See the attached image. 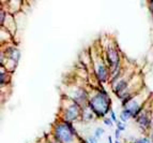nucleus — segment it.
Segmentation results:
<instances>
[{"label":"nucleus","mask_w":153,"mask_h":143,"mask_svg":"<svg viewBox=\"0 0 153 143\" xmlns=\"http://www.w3.org/2000/svg\"><path fill=\"white\" fill-rule=\"evenodd\" d=\"M110 108V98L105 92L99 93L90 100V109L93 113L99 116H104L107 114Z\"/></svg>","instance_id":"nucleus-1"},{"label":"nucleus","mask_w":153,"mask_h":143,"mask_svg":"<svg viewBox=\"0 0 153 143\" xmlns=\"http://www.w3.org/2000/svg\"><path fill=\"white\" fill-rule=\"evenodd\" d=\"M55 135H56L58 140L62 141L63 143H70L73 140L74 130L68 123H60V124H58L56 126Z\"/></svg>","instance_id":"nucleus-2"},{"label":"nucleus","mask_w":153,"mask_h":143,"mask_svg":"<svg viewBox=\"0 0 153 143\" xmlns=\"http://www.w3.org/2000/svg\"><path fill=\"white\" fill-rule=\"evenodd\" d=\"M108 61H109L110 66H111L112 68V71H114V68H115L116 66L118 65V53L116 52V50L114 49H110L109 51H108Z\"/></svg>","instance_id":"nucleus-3"},{"label":"nucleus","mask_w":153,"mask_h":143,"mask_svg":"<svg viewBox=\"0 0 153 143\" xmlns=\"http://www.w3.org/2000/svg\"><path fill=\"white\" fill-rule=\"evenodd\" d=\"M79 113V110L78 108H77L76 105H71V107L68 109V112H66V118L70 120H74V118H76V116L78 115Z\"/></svg>","instance_id":"nucleus-4"},{"label":"nucleus","mask_w":153,"mask_h":143,"mask_svg":"<svg viewBox=\"0 0 153 143\" xmlns=\"http://www.w3.org/2000/svg\"><path fill=\"white\" fill-rule=\"evenodd\" d=\"M97 75H99V78L102 80V81L106 80L107 73H106V70H105V68L103 67V65H99V67H97Z\"/></svg>","instance_id":"nucleus-5"},{"label":"nucleus","mask_w":153,"mask_h":143,"mask_svg":"<svg viewBox=\"0 0 153 143\" xmlns=\"http://www.w3.org/2000/svg\"><path fill=\"white\" fill-rule=\"evenodd\" d=\"M138 124H139L141 127H147L148 124H149V120H148V117H147V115L141 114L140 117L138 118Z\"/></svg>","instance_id":"nucleus-6"},{"label":"nucleus","mask_w":153,"mask_h":143,"mask_svg":"<svg viewBox=\"0 0 153 143\" xmlns=\"http://www.w3.org/2000/svg\"><path fill=\"white\" fill-rule=\"evenodd\" d=\"M131 116H133V115H132V113L128 110V109H125L123 112H121V115H120L121 120H122V122H126V120H128Z\"/></svg>","instance_id":"nucleus-7"},{"label":"nucleus","mask_w":153,"mask_h":143,"mask_svg":"<svg viewBox=\"0 0 153 143\" xmlns=\"http://www.w3.org/2000/svg\"><path fill=\"white\" fill-rule=\"evenodd\" d=\"M135 143H150V140L147 138H139L135 141Z\"/></svg>","instance_id":"nucleus-8"},{"label":"nucleus","mask_w":153,"mask_h":143,"mask_svg":"<svg viewBox=\"0 0 153 143\" xmlns=\"http://www.w3.org/2000/svg\"><path fill=\"white\" fill-rule=\"evenodd\" d=\"M103 133H104V130H103L102 128H97V130H95V137H97V138H99V137H101Z\"/></svg>","instance_id":"nucleus-9"},{"label":"nucleus","mask_w":153,"mask_h":143,"mask_svg":"<svg viewBox=\"0 0 153 143\" xmlns=\"http://www.w3.org/2000/svg\"><path fill=\"white\" fill-rule=\"evenodd\" d=\"M118 129L120 131H123L125 129V126H124V124H122L121 122H118Z\"/></svg>","instance_id":"nucleus-10"},{"label":"nucleus","mask_w":153,"mask_h":143,"mask_svg":"<svg viewBox=\"0 0 153 143\" xmlns=\"http://www.w3.org/2000/svg\"><path fill=\"white\" fill-rule=\"evenodd\" d=\"M104 123L106 124V125H109V126H112V122L110 118H105L104 120Z\"/></svg>","instance_id":"nucleus-11"},{"label":"nucleus","mask_w":153,"mask_h":143,"mask_svg":"<svg viewBox=\"0 0 153 143\" xmlns=\"http://www.w3.org/2000/svg\"><path fill=\"white\" fill-rule=\"evenodd\" d=\"M111 118L114 122H117V118H116V115H115V112H114V111H111Z\"/></svg>","instance_id":"nucleus-12"},{"label":"nucleus","mask_w":153,"mask_h":143,"mask_svg":"<svg viewBox=\"0 0 153 143\" xmlns=\"http://www.w3.org/2000/svg\"><path fill=\"white\" fill-rule=\"evenodd\" d=\"M119 135H120V130L117 128V130H116V138H117V140L119 139Z\"/></svg>","instance_id":"nucleus-13"},{"label":"nucleus","mask_w":153,"mask_h":143,"mask_svg":"<svg viewBox=\"0 0 153 143\" xmlns=\"http://www.w3.org/2000/svg\"><path fill=\"white\" fill-rule=\"evenodd\" d=\"M89 141L91 143H97V140H95V138H92V137H91V138H89Z\"/></svg>","instance_id":"nucleus-14"},{"label":"nucleus","mask_w":153,"mask_h":143,"mask_svg":"<svg viewBox=\"0 0 153 143\" xmlns=\"http://www.w3.org/2000/svg\"><path fill=\"white\" fill-rule=\"evenodd\" d=\"M108 143H112V140H111V137H108Z\"/></svg>","instance_id":"nucleus-15"},{"label":"nucleus","mask_w":153,"mask_h":143,"mask_svg":"<svg viewBox=\"0 0 153 143\" xmlns=\"http://www.w3.org/2000/svg\"><path fill=\"white\" fill-rule=\"evenodd\" d=\"M116 143H120V142H118V141H117V142H116Z\"/></svg>","instance_id":"nucleus-16"}]
</instances>
